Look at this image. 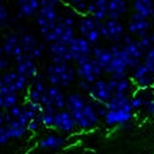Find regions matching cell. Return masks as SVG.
Returning a JSON list of instances; mask_svg holds the SVG:
<instances>
[{
  "label": "cell",
  "instance_id": "6da1fadb",
  "mask_svg": "<svg viewBox=\"0 0 154 154\" xmlns=\"http://www.w3.org/2000/svg\"><path fill=\"white\" fill-rule=\"evenodd\" d=\"M76 69L70 66L69 62H61V64L51 62L46 68V79L50 85L66 88L76 80Z\"/></svg>",
  "mask_w": 154,
  "mask_h": 154
},
{
  "label": "cell",
  "instance_id": "7a4b0ae2",
  "mask_svg": "<svg viewBox=\"0 0 154 154\" xmlns=\"http://www.w3.org/2000/svg\"><path fill=\"white\" fill-rule=\"evenodd\" d=\"M72 115L80 130H91V128L96 127L99 125V120H100V116L89 100L81 109L72 112Z\"/></svg>",
  "mask_w": 154,
  "mask_h": 154
},
{
  "label": "cell",
  "instance_id": "3957f363",
  "mask_svg": "<svg viewBox=\"0 0 154 154\" xmlns=\"http://www.w3.org/2000/svg\"><path fill=\"white\" fill-rule=\"evenodd\" d=\"M70 54H72V61L75 64H82L92 58L93 45L84 37H75L69 43Z\"/></svg>",
  "mask_w": 154,
  "mask_h": 154
},
{
  "label": "cell",
  "instance_id": "277c9868",
  "mask_svg": "<svg viewBox=\"0 0 154 154\" xmlns=\"http://www.w3.org/2000/svg\"><path fill=\"white\" fill-rule=\"evenodd\" d=\"M75 38V29L73 26H68L66 23H64L62 20L57 22V24L48 32L43 35V41L46 43H51V42H62L69 45L70 41Z\"/></svg>",
  "mask_w": 154,
  "mask_h": 154
},
{
  "label": "cell",
  "instance_id": "5b68a950",
  "mask_svg": "<svg viewBox=\"0 0 154 154\" xmlns=\"http://www.w3.org/2000/svg\"><path fill=\"white\" fill-rule=\"evenodd\" d=\"M100 20L95 19L92 15L91 16H84L80 19L79 22V32L81 34V37H84L85 39H88L92 45H96L100 39L101 34H100Z\"/></svg>",
  "mask_w": 154,
  "mask_h": 154
},
{
  "label": "cell",
  "instance_id": "8992f818",
  "mask_svg": "<svg viewBox=\"0 0 154 154\" xmlns=\"http://www.w3.org/2000/svg\"><path fill=\"white\" fill-rule=\"evenodd\" d=\"M103 73H104V69L97 64V61L93 57L91 60H88V61L82 62V64H79L76 68L77 77L81 80H87L91 84L100 79Z\"/></svg>",
  "mask_w": 154,
  "mask_h": 154
},
{
  "label": "cell",
  "instance_id": "52a82bcc",
  "mask_svg": "<svg viewBox=\"0 0 154 154\" xmlns=\"http://www.w3.org/2000/svg\"><path fill=\"white\" fill-rule=\"evenodd\" d=\"M58 14L56 7H41L37 12V24L39 27L41 35H45L53 29L58 22Z\"/></svg>",
  "mask_w": 154,
  "mask_h": 154
},
{
  "label": "cell",
  "instance_id": "ba28073f",
  "mask_svg": "<svg viewBox=\"0 0 154 154\" xmlns=\"http://www.w3.org/2000/svg\"><path fill=\"white\" fill-rule=\"evenodd\" d=\"M99 30H100L101 37L111 41L112 43L120 42L125 35V27L118 19H106L100 23Z\"/></svg>",
  "mask_w": 154,
  "mask_h": 154
},
{
  "label": "cell",
  "instance_id": "9c48e42d",
  "mask_svg": "<svg viewBox=\"0 0 154 154\" xmlns=\"http://www.w3.org/2000/svg\"><path fill=\"white\" fill-rule=\"evenodd\" d=\"M41 103H42V106H53L60 111V109H64L66 107V95L64 93L61 87L50 85V87H48L46 92L43 93Z\"/></svg>",
  "mask_w": 154,
  "mask_h": 154
},
{
  "label": "cell",
  "instance_id": "30bf717a",
  "mask_svg": "<svg viewBox=\"0 0 154 154\" xmlns=\"http://www.w3.org/2000/svg\"><path fill=\"white\" fill-rule=\"evenodd\" d=\"M88 97L92 100H97L101 103H108L109 99L114 96V89L111 88L108 80L99 79L95 82H92L89 92H88Z\"/></svg>",
  "mask_w": 154,
  "mask_h": 154
},
{
  "label": "cell",
  "instance_id": "8fae6325",
  "mask_svg": "<svg viewBox=\"0 0 154 154\" xmlns=\"http://www.w3.org/2000/svg\"><path fill=\"white\" fill-rule=\"evenodd\" d=\"M53 128H56L61 134H72L79 127H77V123H76L75 118H73L72 112L68 111L66 108H64V109L57 111V114L54 115Z\"/></svg>",
  "mask_w": 154,
  "mask_h": 154
},
{
  "label": "cell",
  "instance_id": "7c38bea8",
  "mask_svg": "<svg viewBox=\"0 0 154 154\" xmlns=\"http://www.w3.org/2000/svg\"><path fill=\"white\" fill-rule=\"evenodd\" d=\"M22 48H23V54L26 58L38 60L42 57L43 53V45L38 42V39L30 32H24L20 35Z\"/></svg>",
  "mask_w": 154,
  "mask_h": 154
},
{
  "label": "cell",
  "instance_id": "4fadbf2b",
  "mask_svg": "<svg viewBox=\"0 0 154 154\" xmlns=\"http://www.w3.org/2000/svg\"><path fill=\"white\" fill-rule=\"evenodd\" d=\"M150 29H152V23H150L149 18H145L138 12H134L133 16L130 18V20H128V26H127L128 32L138 38L147 35Z\"/></svg>",
  "mask_w": 154,
  "mask_h": 154
},
{
  "label": "cell",
  "instance_id": "5bb4252c",
  "mask_svg": "<svg viewBox=\"0 0 154 154\" xmlns=\"http://www.w3.org/2000/svg\"><path fill=\"white\" fill-rule=\"evenodd\" d=\"M123 43V42H122ZM122 57L125 58L126 64H127L128 69H134L137 65L141 64V61L145 58V51L137 46L135 41L131 43H123L122 48Z\"/></svg>",
  "mask_w": 154,
  "mask_h": 154
},
{
  "label": "cell",
  "instance_id": "9a60e30c",
  "mask_svg": "<svg viewBox=\"0 0 154 154\" xmlns=\"http://www.w3.org/2000/svg\"><path fill=\"white\" fill-rule=\"evenodd\" d=\"M0 79H2L3 84L10 87L11 89L18 92V93L23 92L24 89H27L30 85V81H31V80H29L26 76L18 73L16 70H14V72H5Z\"/></svg>",
  "mask_w": 154,
  "mask_h": 154
},
{
  "label": "cell",
  "instance_id": "2e32d148",
  "mask_svg": "<svg viewBox=\"0 0 154 154\" xmlns=\"http://www.w3.org/2000/svg\"><path fill=\"white\" fill-rule=\"evenodd\" d=\"M3 49H4V56L11 57L14 60L16 57L22 56L23 54V48H22L20 34H18V32H8L4 37Z\"/></svg>",
  "mask_w": 154,
  "mask_h": 154
},
{
  "label": "cell",
  "instance_id": "e0dca14e",
  "mask_svg": "<svg viewBox=\"0 0 154 154\" xmlns=\"http://www.w3.org/2000/svg\"><path fill=\"white\" fill-rule=\"evenodd\" d=\"M49 54L51 57V62L61 64V62H72V54H70L69 45L62 42H51L49 43Z\"/></svg>",
  "mask_w": 154,
  "mask_h": 154
},
{
  "label": "cell",
  "instance_id": "ac0fdd59",
  "mask_svg": "<svg viewBox=\"0 0 154 154\" xmlns=\"http://www.w3.org/2000/svg\"><path fill=\"white\" fill-rule=\"evenodd\" d=\"M133 119V111L126 108L119 109H108L104 116V122L108 126H119L122 123L130 122Z\"/></svg>",
  "mask_w": 154,
  "mask_h": 154
},
{
  "label": "cell",
  "instance_id": "d6986e66",
  "mask_svg": "<svg viewBox=\"0 0 154 154\" xmlns=\"http://www.w3.org/2000/svg\"><path fill=\"white\" fill-rule=\"evenodd\" d=\"M15 70L20 75L26 76L29 80H32L34 77H37L38 73V66L35 64V60L31 58H23L20 61L15 62Z\"/></svg>",
  "mask_w": 154,
  "mask_h": 154
},
{
  "label": "cell",
  "instance_id": "ffe728a7",
  "mask_svg": "<svg viewBox=\"0 0 154 154\" xmlns=\"http://www.w3.org/2000/svg\"><path fill=\"white\" fill-rule=\"evenodd\" d=\"M19 101L18 92L12 91L10 87L3 84V88L0 91V108L3 109H10L14 106H16Z\"/></svg>",
  "mask_w": 154,
  "mask_h": 154
},
{
  "label": "cell",
  "instance_id": "44dd1931",
  "mask_svg": "<svg viewBox=\"0 0 154 154\" xmlns=\"http://www.w3.org/2000/svg\"><path fill=\"white\" fill-rule=\"evenodd\" d=\"M66 139L60 134H48L43 139L39 141V147L46 150H58L65 146Z\"/></svg>",
  "mask_w": 154,
  "mask_h": 154
},
{
  "label": "cell",
  "instance_id": "7402d4cb",
  "mask_svg": "<svg viewBox=\"0 0 154 154\" xmlns=\"http://www.w3.org/2000/svg\"><path fill=\"white\" fill-rule=\"evenodd\" d=\"M87 103V95H82L81 92H73L66 96V107L65 108L70 112H76L79 109H81Z\"/></svg>",
  "mask_w": 154,
  "mask_h": 154
},
{
  "label": "cell",
  "instance_id": "603a6c76",
  "mask_svg": "<svg viewBox=\"0 0 154 154\" xmlns=\"http://www.w3.org/2000/svg\"><path fill=\"white\" fill-rule=\"evenodd\" d=\"M92 57L97 61V64L103 69H106L109 62L112 61V58H114V54H112L111 49H106V48H101V46H93Z\"/></svg>",
  "mask_w": 154,
  "mask_h": 154
},
{
  "label": "cell",
  "instance_id": "cb8c5ba5",
  "mask_svg": "<svg viewBox=\"0 0 154 154\" xmlns=\"http://www.w3.org/2000/svg\"><path fill=\"white\" fill-rule=\"evenodd\" d=\"M127 11V2L126 0H108V12L107 19H118Z\"/></svg>",
  "mask_w": 154,
  "mask_h": 154
},
{
  "label": "cell",
  "instance_id": "d4e9b609",
  "mask_svg": "<svg viewBox=\"0 0 154 154\" xmlns=\"http://www.w3.org/2000/svg\"><path fill=\"white\" fill-rule=\"evenodd\" d=\"M18 8L19 12L26 18L37 15V12L41 8L39 0H18Z\"/></svg>",
  "mask_w": 154,
  "mask_h": 154
},
{
  "label": "cell",
  "instance_id": "484cf974",
  "mask_svg": "<svg viewBox=\"0 0 154 154\" xmlns=\"http://www.w3.org/2000/svg\"><path fill=\"white\" fill-rule=\"evenodd\" d=\"M107 104V108L108 109H119V108H126L133 111V107L130 104V97H128L126 93H114L111 99H109Z\"/></svg>",
  "mask_w": 154,
  "mask_h": 154
},
{
  "label": "cell",
  "instance_id": "4316f807",
  "mask_svg": "<svg viewBox=\"0 0 154 154\" xmlns=\"http://www.w3.org/2000/svg\"><path fill=\"white\" fill-rule=\"evenodd\" d=\"M8 131V135H10L11 139H19V138H23L26 135V133H29L27 130V126L23 125L19 119H12L10 123L5 125Z\"/></svg>",
  "mask_w": 154,
  "mask_h": 154
},
{
  "label": "cell",
  "instance_id": "83f0119b",
  "mask_svg": "<svg viewBox=\"0 0 154 154\" xmlns=\"http://www.w3.org/2000/svg\"><path fill=\"white\" fill-rule=\"evenodd\" d=\"M134 12L141 14L145 18H152L154 12L153 0H134Z\"/></svg>",
  "mask_w": 154,
  "mask_h": 154
},
{
  "label": "cell",
  "instance_id": "f1b7e54d",
  "mask_svg": "<svg viewBox=\"0 0 154 154\" xmlns=\"http://www.w3.org/2000/svg\"><path fill=\"white\" fill-rule=\"evenodd\" d=\"M109 85L114 89V93H127L131 88V80H128L127 77L122 80H115V79H109Z\"/></svg>",
  "mask_w": 154,
  "mask_h": 154
},
{
  "label": "cell",
  "instance_id": "f546056e",
  "mask_svg": "<svg viewBox=\"0 0 154 154\" xmlns=\"http://www.w3.org/2000/svg\"><path fill=\"white\" fill-rule=\"evenodd\" d=\"M149 73H152L149 70V68L145 65V62H141V64L137 65V66L133 69V75H131V77H133V81H137L138 79H141V77L149 75Z\"/></svg>",
  "mask_w": 154,
  "mask_h": 154
},
{
  "label": "cell",
  "instance_id": "4dcf8cb0",
  "mask_svg": "<svg viewBox=\"0 0 154 154\" xmlns=\"http://www.w3.org/2000/svg\"><path fill=\"white\" fill-rule=\"evenodd\" d=\"M133 82H135V85L138 88H141V89H146V88H150L153 85L154 75H153V73H149V75L141 77V79H138L137 81H133Z\"/></svg>",
  "mask_w": 154,
  "mask_h": 154
},
{
  "label": "cell",
  "instance_id": "1f68e13d",
  "mask_svg": "<svg viewBox=\"0 0 154 154\" xmlns=\"http://www.w3.org/2000/svg\"><path fill=\"white\" fill-rule=\"evenodd\" d=\"M37 112H34L32 109H30L29 107L24 104V108H23V111H22V114H20V116H19V120H20L23 125H26L27 126V123L30 122V120H32L34 118H37Z\"/></svg>",
  "mask_w": 154,
  "mask_h": 154
},
{
  "label": "cell",
  "instance_id": "d6a6232c",
  "mask_svg": "<svg viewBox=\"0 0 154 154\" xmlns=\"http://www.w3.org/2000/svg\"><path fill=\"white\" fill-rule=\"evenodd\" d=\"M135 43H137V46H138V48L141 49L142 51H145V53H146V51L149 50V49L153 46L152 39H150V35H149V34L145 35V37L138 38V39L135 41Z\"/></svg>",
  "mask_w": 154,
  "mask_h": 154
},
{
  "label": "cell",
  "instance_id": "836d02e7",
  "mask_svg": "<svg viewBox=\"0 0 154 154\" xmlns=\"http://www.w3.org/2000/svg\"><path fill=\"white\" fill-rule=\"evenodd\" d=\"M8 20H10V14L8 10L5 8V5L3 4V2L0 0V29H4L7 26Z\"/></svg>",
  "mask_w": 154,
  "mask_h": 154
},
{
  "label": "cell",
  "instance_id": "e575fe53",
  "mask_svg": "<svg viewBox=\"0 0 154 154\" xmlns=\"http://www.w3.org/2000/svg\"><path fill=\"white\" fill-rule=\"evenodd\" d=\"M89 101L92 103V106L95 107V109H96V112L99 114V116L104 119L107 111H108V108H107V104L106 103H101V101H97V100H92V99H89Z\"/></svg>",
  "mask_w": 154,
  "mask_h": 154
},
{
  "label": "cell",
  "instance_id": "d590c367",
  "mask_svg": "<svg viewBox=\"0 0 154 154\" xmlns=\"http://www.w3.org/2000/svg\"><path fill=\"white\" fill-rule=\"evenodd\" d=\"M38 116H39L41 119V125L43 126V127H53L54 126V115H50V114H38Z\"/></svg>",
  "mask_w": 154,
  "mask_h": 154
},
{
  "label": "cell",
  "instance_id": "8d00e7d4",
  "mask_svg": "<svg viewBox=\"0 0 154 154\" xmlns=\"http://www.w3.org/2000/svg\"><path fill=\"white\" fill-rule=\"evenodd\" d=\"M145 103H146V100H145L142 96H133V97L130 99V104H131V107H133V109L142 108V107H145Z\"/></svg>",
  "mask_w": 154,
  "mask_h": 154
},
{
  "label": "cell",
  "instance_id": "74e56055",
  "mask_svg": "<svg viewBox=\"0 0 154 154\" xmlns=\"http://www.w3.org/2000/svg\"><path fill=\"white\" fill-rule=\"evenodd\" d=\"M41 126H42L41 125V119L37 115V118H34L32 120H30V122L27 123V130H29V133H35V131L39 130Z\"/></svg>",
  "mask_w": 154,
  "mask_h": 154
},
{
  "label": "cell",
  "instance_id": "f35d334b",
  "mask_svg": "<svg viewBox=\"0 0 154 154\" xmlns=\"http://www.w3.org/2000/svg\"><path fill=\"white\" fill-rule=\"evenodd\" d=\"M23 108H24V106H22V104H16V106H14L12 108L8 109V114H10L14 119H19V116H20Z\"/></svg>",
  "mask_w": 154,
  "mask_h": 154
},
{
  "label": "cell",
  "instance_id": "ab89813d",
  "mask_svg": "<svg viewBox=\"0 0 154 154\" xmlns=\"http://www.w3.org/2000/svg\"><path fill=\"white\" fill-rule=\"evenodd\" d=\"M77 87H79V89L81 91V93H84V95H88V92H89L91 87H92V84L91 82H88L87 80H79V82H77Z\"/></svg>",
  "mask_w": 154,
  "mask_h": 154
},
{
  "label": "cell",
  "instance_id": "60d3db41",
  "mask_svg": "<svg viewBox=\"0 0 154 154\" xmlns=\"http://www.w3.org/2000/svg\"><path fill=\"white\" fill-rule=\"evenodd\" d=\"M10 135H8V131L5 126H0V146L5 145L8 141H10Z\"/></svg>",
  "mask_w": 154,
  "mask_h": 154
},
{
  "label": "cell",
  "instance_id": "b9f144b4",
  "mask_svg": "<svg viewBox=\"0 0 154 154\" xmlns=\"http://www.w3.org/2000/svg\"><path fill=\"white\" fill-rule=\"evenodd\" d=\"M26 106L29 107L30 109H32L34 112H37V114H41V112H42V109H43L42 103H38V101H30V100H27L26 101Z\"/></svg>",
  "mask_w": 154,
  "mask_h": 154
},
{
  "label": "cell",
  "instance_id": "7bdbcfd3",
  "mask_svg": "<svg viewBox=\"0 0 154 154\" xmlns=\"http://www.w3.org/2000/svg\"><path fill=\"white\" fill-rule=\"evenodd\" d=\"M95 3H96L97 10L107 11L108 12V0H95Z\"/></svg>",
  "mask_w": 154,
  "mask_h": 154
},
{
  "label": "cell",
  "instance_id": "ee69618b",
  "mask_svg": "<svg viewBox=\"0 0 154 154\" xmlns=\"http://www.w3.org/2000/svg\"><path fill=\"white\" fill-rule=\"evenodd\" d=\"M10 57H3L0 56V72H3V70H5L8 66H10Z\"/></svg>",
  "mask_w": 154,
  "mask_h": 154
},
{
  "label": "cell",
  "instance_id": "f6af8a7d",
  "mask_svg": "<svg viewBox=\"0 0 154 154\" xmlns=\"http://www.w3.org/2000/svg\"><path fill=\"white\" fill-rule=\"evenodd\" d=\"M145 108H146V111L149 112L150 115H154V97L146 100V103H145Z\"/></svg>",
  "mask_w": 154,
  "mask_h": 154
},
{
  "label": "cell",
  "instance_id": "bcb514c9",
  "mask_svg": "<svg viewBox=\"0 0 154 154\" xmlns=\"http://www.w3.org/2000/svg\"><path fill=\"white\" fill-rule=\"evenodd\" d=\"M60 0H39L41 7H56Z\"/></svg>",
  "mask_w": 154,
  "mask_h": 154
},
{
  "label": "cell",
  "instance_id": "7dc6e473",
  "mask_svg": "<svg viewBox=\"0 0 154 154\" xmlns=\"http://www.w3.org/2000/svg\"><path fill=\"white\" fill-rule=\"evenodd\" d=\"M87 7H88V4H87V3H84V2H80V3H76V4H75L76 11H77V12H80V14L87 12Z\"/></svg>",
  "mask_w": 154,
  "mask_h": 154
},
{
  "label": "cell",
  "instance_id": "c3c4849f",
  "mask_svg": "<svg viewBox=\"0 0 154 154\" xmlns=\"http://www.w3.org/2000/svg\"><path fill=\"white\" fill-rule=\"evenodd\" d=\"M96 10H97V7H96V3H95V0H92V2H91V3H88L87 12L89 14V15H93Z\"/></svg>",
  "mask_w": 154,
  "mask_h": 154
},
{
  "label": "cell",
  "instance_id": "681fc988",
  "mask_svg": "<svg viewBox=\"0 0 154 154\" xmlns=\"http://www.w3.org/2000/svg\"><path fill=\"white\" fill-rule=\"evenodd\" d=\"M60 20H62L64 23H66L68 26H75V19L70 18V16H64V18H61Z\"/></svg>",
  "mask_w": 154,
  "mask_h": 154
},
{
  "label": "cell",
  "instance_id": "f907efd6",
  "mask_svg": "<svg viewBox=\"0 0 154 154\" xmlns=\"http://www.w3.org/2000/svg\"><path fill=\"white\" fill-rule=\"evenodd\" d=\"M126 77H127V72H120V73L111 75V79H115V80H122V79H126Z\"/></svg>",
  "mask_w": 154,
  "mask_h": 154
},
{
  "label": "cell",
  "instance_id": "816d5d0a",
  "mask_svg": "<svg viewBox=\"0 0 154 154\" xmlns=\"http://www.w3.org/2000/svg\"><path fill=\"white\" fill-rule=\"evenodd\" d=\"M118 127H119V130H131V128H133V125H131L130 122H126V123L119 125Z\"/></svg>",
  "mask_w": 154,
  "mask_h": 154
},
{
  "label": "cell",
  "instance_id": "f5cc1de1",
  "mask_svg": "<svg viewBox=\"0 0 154 154\" xmlns=\"http://www.w3.org/2000/svg\"><path fill=\"white\" fill-rule=\"evenodd\" d=\"M122 42L125 43H131V42H134V39L131 38V35H123V38H122Z\"/></svg>",
  "mask_w": 154,
  "mask_h": 154
},
{
  "label": "cell",
  "instance_id": "db71d44e",
  "mask_svg": "<svg viewBox=\"0 0 154 154\" xmlns=\"http://www.w3.org/2000/svg\"><path fill=\"white\" fill-rule=\"evenodd\" d=\"M4 116H5V114H4V112H2V111H0V126L5 125V120H4Z\"/></svg>",
  "mask_w": 154,
  "mask_h": 154
},
{
  "label": "cell",
  "instance_id": "11a10c76",
  "mask_svg": "<svg viewBox=\"0 0 154 154\" xmlns=\"http://www.w3.org/2000/svg\"><path fill=\"white\" fill-rule=\"evenodd\" d=\"M0 56H4V49H3V45H0Z\"/></svg>",
  "mask_w": 154,
  "mask_h": 154
},
{
  "label": "cell",
  "instance_id": "9f6ffc18",
  "mask_svg": "<svg viewBox=\"0 0 154 154\" xmlns=\"http://www.w3.org/2000/svg\"><path fill=\"white\" fill-rule=\"evenodd\" d=\"M69 2H70V3H72V4H73V5H75V4H76V3H80V2H82V0H69Z\"/></svg>",
  "mask_w": 154,
  "mask_h": 154
},
{
  "label": "cell",
  "instance_id": "6f0895ef",
  "mask_svg": "<svg viewBox=\"0 0 154 154\" xmlns=\"http://www.w3.org/2000/svg\"><path fill=\"white\" fill-rule=\"evenodd\" d=\"M149 35H150V39H152V43L154 45V32H153V34H149Z\"/></svg>",
  "mask_w": 154,
  "mask_h": 154
},
{
  "label": "cell",
  "instance_id": "680465c9",
  "mask_svg": "<svg viewBox=\"0 0 154 154\" xmlns=\"http://www.w3.org/2000/svg\"><path fill=\"white\" fill-rule=\"evenodd\" d=\"M2 88H3V81H2V79H0V91H2Z\"/></svg>",
  "mask_w": 154,
  "mask_h": 154
},
{
  "label": "cell",
  "instance_id": "91938a15",
  "mask_svg": "<svg viewBox=\"0 0 154 154\" xmlns=\"http://www.w3.org/2000/svg\"><path fill=\"white\" fill-rule=\"evenodd\" d=\"M152 89H153V93H154V82H153V85H152Z\"/></svg>",
  "mask_w": 154,
  "mask_h": 154
},
{
  "label": "cell",
  "instance_id": "94428289",
  "mask_svg": "<svg viewBox=\"0 0 154 154\" xmlns=\"http://www.w3.org/2000/svg\"><path fill=\"white\" fill-rule=\"evenodd\" d=\"M152 19H153V22H154V12H153V15H152Z\"/></svg>",
  "mask_w": 154,
  "mask_h": 154
}]
</instances>
